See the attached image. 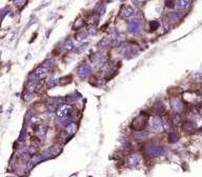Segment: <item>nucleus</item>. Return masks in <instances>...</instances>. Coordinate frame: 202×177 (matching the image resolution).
<instances>
[{
    "mask_svg": "<svg viewBox=\"0 0 202 177\" xmlns=\"http://www.w3.org/2000/svg\"><path fill=\"white\" fill-rule=\"evenodd\" d=\"M47 125H40L38 127V130H37V135H38L39 137L43 138V137L47 135Z\"/></svg>",
    "mask_w": 202,
    "mask_h": 177,
    "instance_id": "2eb2a0df",
    "label": "nucleus"
},
{
    "mask_svg": "<svg viewBox=\"0 0 202 177\" xmlns=\"http://www.w3.org/2000/svg\"><path fill=\"white\" fill-rule=\"evenodd\" d=\"M54 66H55V63H53L52 60H47V62L43 64V66H44L45 69H50V68H53Z\"/></svg>",
    "mask_w": 202,
    "mask_h": 177,
    "instance_id": "bb28decb",
    "label": "nucleus"
},
{
    "mask_svg": "<svg viewBox=\"0 0 202 177\" xmlns=\"http://www.w3.org/2000/svg\"><path fill=\"white\" fill-rule=\"evenodd\" d=\"M78 75L82 80H85L89 78V76L91 75V66L87 63H84L78 69Z\"/></svg>",
    "mask_w": 202,
    "mask_h": 177,
    "instance_id": "39448f33",
    "label": "nucleus"
},
{
    "mask_svg": "<svg viewBox=\"0 0 202 177\" xmlns=\"http://www.w3.org/2000/svg\"><path fill=\"white\" fill-rule=\"evenodd\" d=\"M171 105H172L173 110H174L175 112H177V113H180V112L183 110V103L179 98H172Z\"/></svg>",
    "mask_w": 202,
    "mask_h": 177,
    "instance_id": "0eeeda50",
    "label": "nucleus"
},
{
    "mask_svg": "<svg viewBox=\"0 0 202 177\" xmlns=\"http://www.w3.org/2000/svg\"><path fill=\"white\" fill-rule=\"evenodd\" d=\"M83 25H84V21H83L82 19H78V20H76L75 23L73 24V28H74V30H78V29L82 28Z\"/></svg>",
    "mask_w": 202,
    "mask_h": 177,
    "instance_id": "aec40b11",
    "label": "nucleus"
},
{
    "mask_svg": "<svg viewBox=\"0 0 202 177\" xmlns=\"http://www.w3.org/2000/svg\"><path fill=\"white\" fill-rule=\"evenodd\" d=\"M172 122L175 125H182V118H181V116H180L179 114H176V115L173 117Z\"/></svg>",
    "mask_w": 202,
    "mask_h": 177,
    "instance_id": "6ab92c4d",
    "label": "nucleus"
},
{
    "mask_svg": "<svg viewBox=\"0 0 202 177\" xmlns=\"http://www.w3.org/2000/svg\"><path fill=\"white\" fill-rule=\"evenodd\" d=\"M30 122L31 125H35V123H39V118L35 115H31L30 117Z\"/></svg>",
    "mask_w": 202,
    "mask_h": 177,
    "instance_id": "a878e982",
    "label": "nucleus"
},
{
    "mask_svg": "<svg viewBox=\"0 0 202 177\" xmlns=\"http://www.w3.org/2000/svg\"><path fill=\"white\" fill-rule=\"evenodd\" d=\"M47 69H45L44 66H40V68H38L33 74L31 75L30 78L32 79V81H38V80L43 79V78L47 76Z\"/></svg>",
    "mask_w": 202,
    "mask_h": 177,
    "instance_id": "f257e3e1",
    "label": "nucleus"
},
{
    "mask_svg": "<svg viewBox=\"0 0 202 177\" xmlns=\"http://www.w3.org/2000/svg\"><path fill=\"white\" fill-rule=\"evenodd\" d=\"M71 112H72V107L64 103V105H59V108L57 109V112H56V113H57V116H58L59 118H65Z\"/></svg>",
    "mask_w": 202,
    "mask_h": 177,
    "instance_id": "7ed1b4c3",
    "label": "nucleus"
},
{
    "mask_svg": "<svg viewBox=\"0 0 202 177\" xmlns=\"http://www.w3.org/2000/svg\"><path fill=\"white\" fill-rule=\"evenodd\" d=\"M193 78L196 82H202V73L200 72H196L194 75H193Z\"/></svg>",
    "mask_w": 202,
    "mask_h": 177,
    "instance_id": "5701e85b",
    "label": "nucleus"
},
{
    "mask_svg": "<svg viewBox=\"0 0 202 177\" xmlns=\"http://www.w3.org/2000/svg\"><path fill=\"white\" fill-rule=\"evenodd\" d=\"M61 151H62V149H61L59 146H54V147L50 148V150H49L47 153L49 155H51V156H57V155L60 154Z\"/></svg>",
    "mask_w": 202,
    "mask_h": 177,
    "instance_id": "ddd939ff",
    "label": "nucleus"
},
{
    "mask_svg": "<svg viewBox=\"0 0 202 177\" xmlns=\"http://www.w3.org/2000/svg\"><path fill=\"white\" fill-rule=\"evenodd\" d=\"M162 128H163V130L166 131V132H169V130H171V125H169V122L166 119L162 120Z\"/></svg>",
    "mask_w": 202,
    "mask_h": 177,
    "instance_id": "4be33fe9",
    "label": "nucleus"
},
{
    "mask_svg": "<svg viewBox=\"0 0 202 177\" xmlns=\"http://www.w3.org/2000/svg\"><path fill=\"white\" fill-rule=\"evenodd\" d=\"M150 25H151V29H152V30H156V29L159 26V22H158V21H152L150 23Z\"/></svg>",
    "mask_w": 202,
    "mask_h": 177,
    "instance_id": "7c9ffc66",
    "label": "nucleus"
},
{
    "mask_svg": "<svg viewBox=\"0 0 202 177\" xmlns=\"http://www.w3.org/2000/svg\"><path fill=\"white\" fill-rule=\"evenodd\" d=\"M140 162V157H139V155H136V154H133V155H130L128 157H127V164L131 167H135L137 164H139Z\"/></svg>",
    "mask_w": 202,
    "mask_h": 177,
    "instance_id": "6e6552de",
    "label": "nucleus"
},
{
    "mask_svg": "<svg viewBox=\"0 0 202 177\" xmlns=\"http://www.w3.org/2000/svg\"><path fill=\"white\" fill-rule=\"evenodd\" d=\"M36 152H37L36 147H30V149H28V153H30V154H35Z\"/></svg>",
    "mask_w": 202,
    "mask_h": 177,
    "instance_id": "473e14b6",
    "label": "nucleus"
},
{
    "mask_svg": "<svg viewBox=\"0 0 202 177\" xmlns=\"http://www.w3.org/2000/svg\"><path fill=\"white\" fill-rule=\"evenodd\" d=\"M133 3L136 6H141V0H133Z\"/></svg>",
    "mask_w": 202,
    "mask_h": 177,
    "instance_id": "f704fd0d",
    "label": "nucleus"
},
{
    "mask_svg": "<svg viewBox=\"0 0 202 177\" xmlns=\"http://www.w3.org/2000/svg\"><path fill=\"white\" fill-rule=\"evenodd\" d=\"M138 55V51L136 50L135 47H126L124 51V56L126 57V58H134V57H136V56Z\"/></svg>",
    "mask_w": 202,
    "mask_h": 177,
    "instance_id": "1a4fd4ad",
    "label": "nucleus"
},
{
    "mask_svg": "<svg viewBox=\"0 0 202 177\" xmlns=\"http://www.w3.org/2000/svg\"><path fill=\"white\" fill-rule=\"evenodd\" d=\"M166 6H169V8H174L175 6L174 1H173V0H167V1H166Z\"/></svg>",
    "mask_w": 202,
    "mask_h": 177,
    "instance_id": "72a5a7b5",
    "label": "nucleus"
},
{
    "mask_svg": "<svg viewBox=\"0 0 202 177\" xmlns=\"http://www.w3.org/2000/svg\"><path fill=\"white\" fill-rule=\"evenodd\" d=\"M76 39H77L78 41H83V40H85L86 39V34L85 33H78L76 35Z\"/></svg>",
    "mask_w": 202,
    "mask_h": 177,
    "instance_id": "b1692460",
    "label": "nucleus"
},
{
    "mask_svg": "<svg viewBox=\"0 0 202 177\" xmlns=\"http://www.w3.org/2000/svg\"><path fill=\"white\" fill-rule=\"evenodd\" d=\"M97 10V8H96ZM104 11H105V8H104V6H101V4H99L98 6V10H97V13L99 15H102L103 13H104Z\"/></svg>",
    "mask_w": 202,
    "mask_h": 177,
    "instance_id": "cd10ccee",
    "label": "nucleus"
},
{
    "mask_svg": "<svg viewBox=\"0 0 202 177\" xmlns=\"http://www.w3.org/2000/svg\"><path fill=\"white\" fill-rule=\"evenodd\" d=\"M77 125L76 123H74V122H71V123H69L67 127V133L69 134V135H74L76 132H77Z\"/></svg>",
    "mask_w": 202,
    "mask_h": 177,
    "instance_id": "4468645a",
    "label": "nucleus"
},
{
    "mask_svg": "<svg viewBox=\"0 0 202 177\" xmlns=\"http://www.w3.org/2000/svg\"><path fill=\"white\" fill-rule=\"evenodd\" d=\"M146 136H147V133L146 132H142V131H136L134 137H135L136 139L142 140V139H144L145 137H146Z\"/></svg>",
    "mask_w": 202,
    "mask_h": 177,
    "instance_id": "a211bd4d",
    "label": "nucleus"
},
{
    "mask_svg": "<svg viewBox=\"0 0 202 177\" xmlns=\"http://www.w3.org/2000/svg\"><path fill=\"white\" fill-rule=\"evenodd\" d=\"M154 111L157 114H163L165 112V105L162 101H158L157 103H155L154 105Z\"/></svg>",
    "mask_w": 202,
    "mask_h": 177,
    "instance_id": "f8f14e48",
    "label": "nucleus"
},
{
    "mask_svg": "<svg viewBox=\"0 0 202 177\" xmlns=\"http://www.w3.org/2000/svg\"><path fill=\"white\" fill-rule=\"evenodd\" d=\"M86 32H87L90 35H95V34H97V32H98L97 26L95 24H89L87 25V28H86Z\"/></svg>",
    "mask_w": 202,
    "mask_h": 177,
    "instance_id": "f3484780",
    "label": "nucleus"
},
{
    "mask_svg": "<svg viewBox=\"0 0 202 177\" xmlns=\"http://www.w3.org/2000/svg\"><path fill=\"white\" fill-rule=\"evenodd\" d=\"M105 1H106V2H111L112 0H105Z\"/></svg>",
    "mask_w": 202,
    "mask_h": 177,
    "instance_id": "c9c22d12",
    "label": "nucleus"
},
{
    "mask_svg": "<svg viewBox=\"0 0 202 177\" xmlns=\"http://www.w3.org/2000/svg\"><path fill=\"white\" fill-rule=\"evenodd\" d=\"M139 29V21L138 20H135V21H132L130 24V31L132 32H135L136 30Z\"/></svg>",
    "mask_w": 202,
    "mask_h": 177,
    "instance_id": "412c9836",
    "label": "nucleus"
},
{
    "mask_svg": "<svg viewBox=\"0 0 202 177\" xmlns=\"http://www.w3.org/2000/svg\"><path fill=\"white\" fill-rule=\"evenodd\" d=\"M41 160H42V156H41V155H38V156H35V157L32 159V162L37 163V162H39V161H41Z\"/></svg>",
    "mask_w": 202,
    "mask_h": 177,
    "instance_id": "c756f323",
    "label": "nucleus"
},
{
    "mask_svg": "<svg viewBox=\"0 0 202 177\" xmlns=\"http://www.w3.org/2000/svg\"><path fill=\"white\" fill-rule=\"evenodd\" d=\"M26 3V0H15V4L18 6H23Z\"/></svg>",
    "mask_w": 202,
    "mask_h": 177,
    "instance_id": "c85d7f7f",
    "label": "nucleus"
},
{
    "mask_svg": "<svg viewBox=\"0 0 202 177\" xmlns=\"http://www.w3.org/2000/svg\"><path fill=\"white\" fill-rule=\"evenodd\" d=\"M145 121H146V117L144 115L137 117L133 121V123H132V129H134L136 131H141L145 127Z\"/></svg>",
    "mask_w": 202,
    "mask_h": 177,
    "instance_id": "f03ea898",
    "label": "nucleus"
},
{
    "mask_svg": "<svg viewBox=\"0 0 202 177\" xmlns=\"http://www.w3.org/2000/svg\"><path fill=\"white\" fill-rule=\"evenodd\" d=\"M181 19V15H180V13H177V12H174V13H169V15H167V20H169L171 23H176V22H178L179 20Z\"/></svg>",
    "mask_w": 202,
    "mask_h": 177,
    "instance_id": "9d476101",
    "label": "nucleus"
},
{
    "mask_svg": "<svg viewBox=\"0 0 202 177\" xmlns=\"http://www.w3.org/2000/svg\"><path fill=\"white\" fill-rule=\"evenodd\" d=\"M136 15V8L132 4H126L122 8V16L124 18H131Z\"/></svg>",
    "mask_w": 202,
    "mask_h": 177,
    "instance_id": "423d86ee",
    "label": "nucleus"
},
{
    "mask_svg": "<svg viewBox=\"0 0 202 177\" xmlns=\"http://www.w3.org/2000/svg\"><path fill=\"white\" fill-rule=\"evenodd\" d=\"M144 1H151V0H144Z\"/></svg>",
    "mask_w": 202,
    "mask_h": 177,
    "instance_id": "e433bc0d",
    "label": "nucleus"
},
{
    "mask_svg": "<svg viewBox=\"0 0 202 177\" xmlns=\"http://www.w3.org/2000/svg\"><path fill=\"white\" fill-rule=\"evenodd\" d=\"M150 127L154 132H161L163 130L162 128V120L159 117H153L150 120Z\"/></svg>",
    "mask_w": 202,
    "mask_h": 177,
    "instance_id": "20e7f679",
    "label": "nucleus"
},
{
    "mask_svg": "<svg viewBox=\"0 0 202 177\" xmlns=\"http://www.w3.org/2000/svg\"><path fill=\"white\" fill-rule=\"evenodd\" d=\"M32 99H33V94H32V93H26V94H24L25 101H31Z\"/></svg>",
    "mask_w": 202,
    "mask_h": 177,
    "instance_id": "2f4dec72",
    "label": "nucleus"
},
{
    "mask_svg": "<svg viewBox=\"0 0 202 177\" xmlns=\"http://www.w3.org/2000/svg\"><path fill=\"white\" fill-rule=\"evenodd\" d=\"M74 49V42L71 38L67 39L65 42H64V45H63V50L64 51H72Z\"/></svg>",
    "mask_w": 202,
    "mask_h": 177,
    "instance_id": "dca6fc26",
    "label": "nucleus"
},
{
    "mask_svg": "<svg viewBox=\"0 0 202 177\" xmlns=\"http://www.w3.org/2000/svg\"><path fill=\"white\" fill-rule=\"evenodd\" d=\"M112 41H113V38L111 37H103L99 42H98V47H110L112 44Z\"/></svg>",
    "mask_w": 202,
    "mask_h": 177,
    "instance_id": "9b49d317",
    "label": "nucleus"
},
{
    "mask_svg": "<svg viewBox=\"0 0 202 177\" xmlns=\"http://www.w3.org/2000/svg\"><path fill=\"white\" fill-rule=\"evenodd\" d=\"M184 130L185 131L194 130V125H193V122H185V123H184Z\"/></svg>",
    "mask_w": 202,
    "mask_h": 177,
    "instance_id": "393cba45",
    "label": "nucleus"
}]
</instances>
